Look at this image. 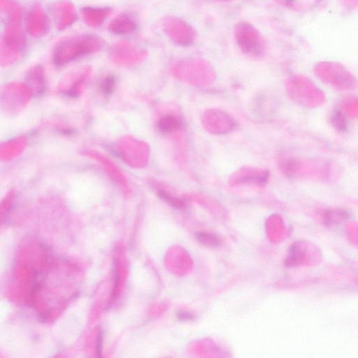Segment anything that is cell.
Segmentation results:
<instances>
[{
    "mask_svg": "<svg viewBox=\"0 0 358 358\" xmlns=\"http://www.w3.org/2000/svg\"><path fill=\"white\" fill-rule=\"evenodd\" d=\"M1 8L9 17L1 47V64L8 67L21 57L25 46V37L21 27L19 6L11 0H1Z\"/></svg>",
    "mask_w": 358,
    "mask_h": 358,
    "instance_id": "6da1fadb",
    "label": "cell"
},
{
    "mask_svg": "<svg viewBox=\"0 0 358 358\" xmlns=\"http://www.w3.org/2000/svg\"><path fill=\"white\" fill-rule=\"evenodd\" d=\"M105 41L96 35L81 34L61 41L56 48L54 62L63 66L78 58L96 53L105 47Z\"/></svg>",
    "mask_w": 358,
    "mask_h": 358,
    "instance_id": "7a4b0ae2",
    "label": "cell"
},
{
    "mask_svg": "<svg viewBox=\"0 0 358 358\" xmlns=\"http://www.w3.org/2000/svg\"><path fill=\"white\" fill-rule=\"evenodd\" d=\"M32 96L25 84L10 83L2 90V109L9 114H17L27 106Z\"/></svg>",
    "mask_w": 358,
    "mask_h": 358,
    "instance_id": "3957f363",
    "label": "cell"
},
{
    "mask_svg": "<svg viewBox=\"0 0 358 358\" xmlns=\"http://www.w3.org/2000/svg\"><path fill=\"white\" fill-rule=\"evenodd\" d=\"M238 43L241 50L251 56H260L264 51L263 41L259 33L250 24L239 23L235 28Z\"/></svg>",
    "mask_w": 358,
    "mask_h": 358,
    "instance_id": "277c9868",
    "label": "cell"
},
{
    "mask_svg": "<svg viewBox=\"0 0 358 358\" xmlns=\"http://www.w3.org/2000/svg\"><path fill=\"white\" fill-rule=\"evenodd\" d=\"M145 56V52L129 41H120L114 45L109 52L111 61L122 66H130L140 63Z\"/></svg>",
    "mask_w": 358,
    "mask_h": 358,
    "instance_id": "5b68a950",
    "label": "cell"
},
{
    "mask_svg": "<svg viewBox=\"0 0 358 358\" xmlns=\"http://www.w3.org/2000/svg\"><path fill=\"white\" fill-rule=\"evenodd\" d=\"M145 147L143 144L131 137H124L117 144L116 152L128 165L141 167L143 165Z\"/></svg>",
    "mask_w": 358,
    "mask_h": 358,
    "instance_id": "8992f818",
    "label": "cell"
},
{
    "mask_svg": "<svg viewBox=\"0 0 358 358\" xmlns=\"http://www.w3.org/2000/svg\"><path fill=\"white\" fill-rule=\"evenodd\" d=\"M83 154L86 157L98 162L120 189L125 192L129 191V185L126 176L111 159L104 154L94 150H86Z\"/></svg>",
    "mask_w": 358,
    "mask_h": 358,
    "instance_id": "52a82bcc",
    "label": "cell"
},
{
    "mask_svg": "<svg viewBox=\"0 0 358 358\" xmlns=\"http://www.w3.org/2000/svg\"><path fill=\"white\" fill-rule=\"evenodd\" d=\"M92 72L91 67H85L73 72L63 81L61 87V91L72 98H78Z\"/></svg>",
    "mask_w": 358,
    "mask_h": 358,
    "instance_id": "ba28073f",
    "label": "cell"
},
{
    "mask_svg": "<svg viewBox=\"0 0 358 358\" xmlns=\"http://www.w3.org/2000/svg\"><path fill=\"white\" fill-rule=\"evenodd\" d=\"M27 30L30 35L40 38L50 30V21L46 14L39 6H34L27 19Z\"/></svg>",
    "mask_w": 358,
    "mask_h": 358,
    "instance_id": "9c48e42d",
    "label": "cell"
},
{
    "mask_svg": "<svg viewBox=\"0 0 358 358\" xmlns=\"http://www.w3.org/2000/svg\"><path fill=\"white\" fill-rule=\"evenodd\" d=\"M52 11L60 30L67 29L76 20L75 8L70 2L60 1L54 3L52 7Z\"/></svg>",
    "mask_w": 358,
    "mask_h": 358,
    "instance_id": "30bf717a",
    "label": "cell"
},
{
    "mask_svg": "<svg viewBox=\"0 0 358 358\" xmlns=\"http://www.w3.org/2000/svg\"><path fill=\"white\" fill-rule=\"evenodd\" d=\"M25 85L32 95L34 96H40L46 92V74L41 65H36L28 70L25 76Z\"/></svg>",
    "mask_w": 358,
    "mask_h": 358,
    "instance_id": "8fae6325",
    "label": "cell"
},
{
    "mask_svg": "<svg viewBox=\"0 0 358 358\" xmlns=\"http://www.w3.org/2000/svg\"><path fill=\"white\" fill-rule=\"evenodd\" d=\"M111 13L112 10L106 8L87 7L81 10L83 21L92 28H98L102 25Z\"/></svg>",
    "mask_w": 358,
    "mask_h": 358,
    "instance_id": "7c38bea8",
    "label": "cell"
},
{
    "mask_svg": "<svg viewBox=\"0 0 358 358\" xmlns=\"http://www.w3.org/2000/svg\"><path fill=\"white\" fill-rule=\"evenodd\" d=\"M136 21L128 14H123L112 21L109 25L111 33L116 35H126L136 31Z\"/></svg>",
    "mask_w": 358,
    "mask_h": 358,
    "instance_id": "4fadbf2b",
    "label": "cell"
},
{
    "mask_svg": "<svg viewBox=\"0 0 358 358\" xmlns=\"http://www.w3.org/2000/svg\"><path fill=\"white\" fill-rule=\"evenodd\" d=\"M26 145V139L22 137L3 144L0 148V158L3 161L13 160L23 151Z\"/></svg>",
    "mask_w": 358,
    "mask_h": 358,
    "instance_id": "5bb4252c",
    "label": "cell"
},
{
    "mask_svg": "<svg viewBox=\"0 0 358 358\" xmlns=\"http://www.w3.org/2000/svg\"><path fill=\"white\" fill-rule=\"evenodd\" d=\"M181 127V120L172 114L162 116L158 120L156 125L158 131L164 136H168V134L176 131Z\"/></svg>",
    "mask_w": 358,
    "mask_h": 358,
    "instance_id": "9a60e30c",
    "label": "cell"
},
{
    "mask_svg": "<svg viewBox=\"0 0 358 358\" xmlns=\"http://www.w3.org/2000/svg\"><path fill=\"white\" fill-rule=\"evenodd\" d=\"M304 257V253L301 246L295 243L292 244L288 251V255L285 260V265L292 267L299 264Z\"/></svg>",
    "mask_w": 358,
    "mask_h": 358,
    "instance_id": "2e32d148",
    "label": "cell"
},
{
    "mask_svg": "<svg viewBox=\"0 0 358 358\" xmlns=\"http://www.w3.org/2000/svg\"><path fill=\"white\" fill-rule=\"evenodd\" d=\"M196 237L201 244L207 247L215 248L221 244V240L212 233L198 232L196 234Z\"/></svg>",
    "mask_w": 358,
    "mask_h": 358,
    "instance_id": "e0dca14e",
    "label": "cell"
},
{
    "mask_svg": "<svg viewBox=\"0 0 358 358\" xmlns=\"http://www.w3.org/2000/svg\"><path fill=\"white\" fill-rule=\"evenodd\" d=\"M157 194L161 200L176 209H182L186 206L184 200L173 197L163 189H158Z\"/></svg>",
    "mask_w": 358,
    "mask_h": 358,
    "instance_id": "ac0fdd59",
    "label": "cell"
},
{
    "mask_svg": "<svg viewBox=\"0 0 358 358\" xmlns=\"http://www.w3.org/2000/svg\"><path fill=\"white\" fill-rule=\"evenodd\" d=\"M330 123L333 127L339 132H346L348 121L344 115L339 110H335L330 116Z\"/></svg>",
    "mask_w": 358,
    "mask_h": 358,
    "instance_id": "d6986e66",
    "label": "cell"
},
{
    "mask_svg": "<svg viewBox=\"0 0 358 358\" xmlns=\"http://www.w3.org/2000/svg\"><path fill=\"white\" fill-rule=\"evenodd\" d=\"M268 173L264 172L262 174H255L252 176H247L241 179V182L243 184H255L257 185H265L268 180Z\"/></svg>",
    "mask_w": 358,
    "mask_h": 358,
    "instance_id": "ffe728a7",
    "label": "cell"
},
{
    "mask_svg": "<svg viewBox=\"0 0 358 358\" xmlns=\"http://www.w3.org/2000/svg\"><path fill=\"white\" fill-rule=\"evenodd\" d=\"M116 85V79L114 76L105 77L101 83V92L105 96H110L114 92Z\"/></svg>",
    "mask_w": 358,
    "mask_h": 358,
    "instance_id": "44dd1931",
    "label": "cell"
},
{
    "mask_svg": "<svg viewBox=\"0 0 358 358\" xmlns=\"http://www.w3.org/2000/svg\"><path fill=\"white\" fill-rule=\"evenodd\" d=\"M176 317L177 320L181 322H191L196 320V316L192 313L185 310L177 311Z\"/></svg>",
    "mask_w": 358,
    "mask_h": 358,
    "instance_id": "7402d4cb",
    "label": "cell"
},
{
    "mask_svg": "<svg viewBox=\"0 0 358 358\" xmlns=\"http://www.w3.org/2000/svg\"><path fill=\"white\" fill-rule=\"evenodd\" d=\"M103 341H104V331L102 328H101L98 333L97 342H96V355L98 357L103 356Z\"/></svg>",
    "mask_w": 358,
    "mask_h": 358,
    "instance_id": "603a6c76",
    "label": "cell"
}]
</instances>
